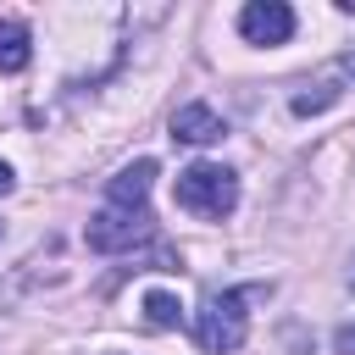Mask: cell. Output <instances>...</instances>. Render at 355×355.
I'll list each match as a JSON object with an SVG mask.
<instances>
[{
  "label": "cell",
  "instance_id": "9",
  "mask_svg": "<svg viewBox=\"0 0 355 355\" xmlns=\"http://www.w3.org/2000/svg\"><path fill=\"white\" fill-rule=\"evenodd\" d=\"M333 349H338V355H355V322H344V327L333 333Z\"/></svg>",
  "mask_w": 355,
  "mask_h": 355
},
{
  "label": "cell",
  "instance_id": "4",
  "mask_svg": "<svg viewBox=\"0 0 355 355\" xmlns=\"http://www.w3.org/2000/svg\"><path fill=\"white\" fill-rule=\"evenodd\" d=\"M239 33L250 44H288L294 39V11L283 0H250L239 11Z\"/></svg>",
  "mask_w": 355,
  "mask_h": 355
},
{
  "label": "cell",
  "instance_id": "6",
  "mask_svg": "<svg viewBox=\"0 0 355 355\" xmlns=\"http://www.w3.org/2000/svg\"><path fill=\"white\" fill-rule=\"evenodd\" d=\"M150 183H155V161L139 155L105 183V205H150Z\"/></svg>",
  "mask_w": 355,
  "mask_h": 355
},
{
  "label": "cell",
  "instance_id": "10",
  "mask_svg": "<svg viewBox=\"0 0 355 355\" xmlns=\"http://www.w3.org/2000/svg\"><path fill=\"white\" fill-rule=\"evenodd\" d=\"M333 72L344 78V89H355V50H344V55L333 61Z\"/></svg>",
  "mask_w": 355,
  "mask_h": 355
},
{
  "label": "cell",
  "instance_id": "2",
  "mask_svg": "<svg viewBox=\"0 0 355 355\" xmlns=\"http://www.w3.org/2000/svg\"><path fill=\"white\" fill-rule=\"evenodd\" d=\"M178 211L200 216V222H222L239 205V172H227L222 161H194L178 172Z\"/></svg>",
  "mask_w": 355,
  "mask_h": 355
},
{
  "label": "cell",
  "instance_id": "7",
  "mask_svg": "<svg viewBox=\"0 0 355 355\" xmlns=\"http://www.w3.org/2000/svg\"><path fill=\"white\" fill-rule=\"evenodd\" d=\"M33 61V39H28V28L22 22H0V72H22Z\"/></svg>",
  "mask_w": 355,
  "mask_h": 355
},
{
  "label": "cell",
  "instance_id": "3",
  "mask_svg": "<svg viewBox=\"0 0 355 355\" xmlns=\"http://www.w3.org/2000/svg\"><path fill=\"white\" fill-rule=\"evenodd\" d=\"M83 239H89V250L116 255V250L150 244V239H155V216H150V205H100V211L89 216Z\"/></svg>",
  "mask_w": 355,
  "mask_h": 355
},
{
  "label": "cell",
  "instance_id": "12",
  "mask_svg": "<svg viewBox=\"0 0 355 355\" xmlns=\"http://www.w3.org/2000/svg\"><path fill=\"white\" fill-rule=\"evenodd\" d=\"M349 288H355V261H349Z\"/></svg>",
  "mask_w": 355,
  "mask_h": 355
},
{
  "label": "cell",
  "instance_id": "8",
  "mask_svg": "<svg viewBox=\"0 0 355 355\" xmlns=\"http://www.w3.org/2000/svg\"><path fill=\"white\" fill-rule=\"evenodd\" d=\"M144 322H150V327H178V322H183V305H178V294H166V288H150V294H144Z\"/></svg>",
  "mask_w": 355,
  "mask_h": 355
},
{
  "label": "cell",
  "instance_id": "1",
  "mask_svg": "<svg viewBox=\"0 0 355 355\" xmlns=\"http://www.w3.org/2000/svg\"><path fill=\"white\" fill-rule=\"evenodd\" d=\"M250 294H261V288H211L205 300H200V311H194V338H200V349H211V355H233L239 344H244V333H250Z\"/></svg>",
  "mask_w": 355,
  "mask_h": 355
},
{
  "label": "cell",
  "instance_id": "11",
  "mask_svg": "<svg viewBox=\"0 0 355 355\" xmlns=\"http://www.w3.org/2000/svg\"><path fill=\"white\" fill-rule=\"evenodd\" d=\"M11 183H17V172H11V166H6V161H0V194H6V189H11Z\"/></svg>",
  "mask_w": 355,
  "mask_h": 355
},
{
  "label": "cell",
  "instance_id": "5",
  "mask_svg": "<svg viewBox=\"0 0 355 355\" xmlns=\"http://www.w3.org/2000/svg\"><path fill=\"white\" fill-rule=\"evenodd\" d=\"M172 139H183V144H216V139H227V122L205 100H189V105L172 111Z\"/></svg>",
  "mask_w": 355,
  "mask_h": 355
}]
</instances>
